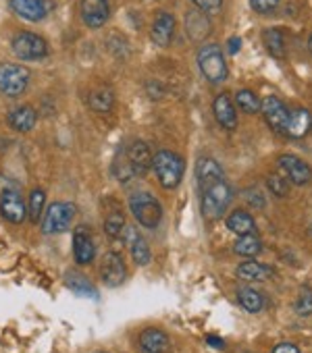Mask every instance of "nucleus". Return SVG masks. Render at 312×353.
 <instances>
[{"instance_id": "5", "label": "nucleus", "mask_w": 312, "mask_h": 353, "mask_svg": "<svg viewBox=\"0 0 312 353\" xmlns=\"http://www.w3.org/2000/svg\"><path fill=\"white\" fill-rule=\"evenodd\" d=\"M30 69L17 63H3L0 65V92L9 98L21 96L30 85Z\"/></svg>"}, {"instance_id": "26", "label": "nucleus", "mask_w": 312, "mask_h": 353, "mask_svg": "<svg viewBox=\"0 0 312 353\" xmlns=\"http://www.w3.org/2000/svg\"><path fill=\"white\" fill-rule=\"evenodd\" d=\"M65 285L67 289H71L75 295H81V297H90V299H98V291L96 287L79 272H69L65 276Z\"/></svg>"}, {"instance_id": "9", "label": "nucleus", "mask_w": 312, "mask_h": 353, "mask_svg": "<svg viewBox=\"0 0 312 353\" xmlns=\"http://www.w3.org/2000/svg\"><path fill=\"white\" fill-rule=\"evenodd\" d=\"M125 276H127V266H125L121 254L106 252L102 262H100V281L106 287L115 289V287H119L125 281Z\"/></svg>"}, {"instance_id": "33", "label": "nucleus", "mask_w": 312, "mask_h": 353, "mask_svg": "<svg viewBox=\"0 0 312 353\" xmlns=\"http://www.w3.org/2000/svg\"><path fill=\"white\" fill-rule=\"evenodd\" d=\"M44 206H46V194H44V190H40V188L32 190L30 192V204H28V214H30L32 223H38L42 219L44 210H46Z\"/></svg>"}, {"instance_id": "40", "label": "nucleus", "mask_w": 312, "mask_h": 353, "mask_svg": "<svg viewBox=\"0 0 312 353\" xmlns=\"http://www.w3.org/2000/svg\"><path fill=\"white\" fill-rule=\"evenodd\" d=\"M240 46H242V40L235 36V38H229V52L231 54H237L240 52Z\"/></svg>"}, {"instance_id": "23", "label": "nucleus", "mask_w": 312, "mask_h": 353, "mask_svg": "<svg viewBox=\"0 0 312 353\" xmlns=\"http://www.w3.org/2000/svg\"><path fill=\"white\" fill-rule=\"evenodd\" d=\"M11 9L26 21H40L46 17L44 0H11Z\"/></svg>"}, {"instance_id": "38", "label": "nucleus", "mask_w": 312, "mask_h": 353, "mask_svg": "<svg viewBox=\"0 0 312 353\" xmlns=\"http://www.w3.org/2000/svg\"><path fill=\"white\" fill-rule=\"evenodd\" d=\"M196 5V9L204 11V13H219L223 7V0H192Z\"/></svg>"}, {"instance_id": "29", "label": "nucleus", "mask_w": 312, "mask_h": 353, "mask_svg": "<svg viewBox=\"0 0 312 353\" xmlns=\"http://www.w3.org/2000/svg\"><path fill=\"white\" fill-rule=\"evenodd\" d=\"M237 301H240V305H242L246 312H250V314H258V312L264 307L262 295H260L256 289H252V287H240V289H237Z\"/></svg>"}, {"instance_id": "39", "label": "nucleus", "mask_w": 312, "mask_h": 353, "mask_svg": "<svg viewBox=\"0 0 312 353\" xmlns=\"http://www.w3.org/2000/svg\"><path fill=\"white\" fill-rule=\"evenodd\" d=\"M271 353H302L300 351V347H295L293 343H277L275 347H273V351Z\"/></svg>"}, {"instance_id": "14", "label": "nucleus", "mask_w": 312, "mask_h": 353, "mask_svg": "<svg viewBox=\"0 0 312 353\" xmlns=\"http://www.w3.org/2000/svg\"><path fill=\"white\" fill-rule=\"evenodd\" d=\"M110 5L108 0H81V19L88 28L98 30L108 21Z\"/></svg>"}, {"instance_id": "8", "label": "nucleus", "mask_w": 312, "mask_h": 353, "mask_svg": "<svg viewBox=\"0 0 312 353\" xmlns=\"http://www.w3.org/2000/svg\"><path fill=\"white\" fill-rule=\"evenodd\" d=\"M281 174L293 185H308L312 181V166L295 154H281L277 158Z\"/></svg>"}, {"instance_id": "35", "label": "nucleus", "mask_w": 312, "mask_h": 353, "mask_svg": "<svg viewBox=\"0 0 312 353\" xmlns=\"http://www.w3.org/2000/svg\"><path fill=\"white\" fill-rule=\"evenodd\" d=\"M266 188L277 198H287L289 196V181L285 179L283 174H277V172L269 174L266 176Z\"/></svg>"}, {"instance_id": "10", "label": "nucleus", "mask_w": 312, "mask_h": 353, "mask_svg": "<svg viewBox=\"0 0 312 353\" xmlns=\"http://www.w3.org/2000/svg\"><path fill=\"white\" fill-rule=\"evenodd\" d=\"M260 112H262L264 121L269 123V127H271L273 131L285 133L287 119H289V110H287V106H285L277 96H266V98L260 102Z\"/></svg>"}, {"instance_id": "36", "label": "nucleus", "mask_w": 312, "mask_h": 353, "mask_svg": "<svg viewBox=\"0 0 312 353\" xmlns=\"http://www.w3.org/2000/svg\"><path fill=\"white\" fill-rule=\"evenodd\" d=\"M295 312L300 316H310L312 314V289L308 285H302L298 291V299H295Z\"/></svg>"}, {"instance_id": "34", "label": "nucleus", "mask_w": 312, "mask_h": 353, "mask_svg": "<svg viewBox=\"0 0 312 353\" xmlns=\"http://www.w3.org/2000/svg\"><path fill=\"white\" fill-rule=\"evenodd\" d=\"M125 216L119 212V210H115V212H110L106 219H104V233L110 237V239H119L121 235H123V231H125Z\"/></svg>"}, {"instance_id": "20", "label": "nucleus", "mask_w": 312, "mask_h": 353, "mask_svg": "<svg viewBox=\"0 0 312 353\" xmlns=\"http://www.w3.org/2000/svg\"><path fill=\"white\" fill-rule=\"evenodd\" d=\"M123 233L127 235V243H129V252H131L133 262H135L137 266H146V264H150V262H152V252H150V248H148L146 239L139 235V231H137V229H133V227H125V231H123Z\"/></svg>"}, {"instance_id": "31", "label": "nucleus", "mask_w": 312, "mask_h": 353, "mask_svg": "<svg viewBox=\"0 0 312 353\" xmlns=\"http://www.w3.org/2000/svg\"><path fill=\"white\" fill-rule=\"evenodd\" d=\"M113 172H115V179H119L121 183H127V181H131L133 176H135L133 166H131V162H129L127 156H125V150H121V152L117 154V158H115V162H113Z\"/></svg>"}, {"instance_id": "43", "label": "nucleus", "mask_w": 312, "mask_h": 353, "mask_svg": "<svg viewBox=\"0 0 312 353\" xmlns=\"http://www.w3.org/2000/svg\"><path fill=\"white\" fill-rule=\"evenodd\" d=\"M96 353H104V351H96Z\"/></svg>"}, {"instance_id": "11", "label": "nucleus", "mask_w": 312, "mask_h": 353, "mask_svg": "<svg viewBox=\"0 0 312 353\" xmlns=\"http://www.w3.org/2000/svg\"><path fill=\"white\" fill-rule=\"evenodd\" d=\"M175 17L167 11H159L154 15V21H152V28H150V40L156 44V46H169L173 42V36H175Z\"/></svg>"}, {"instance_id": "22", "label": "nucleus", "mask_w": 312, "mask_h": 353, "mask_svg": "<svg viewBox=\"0 0 312 353\" xmlns=\"http://www.w3.org/2000/svg\"><path fill=\"white\" fill-rule=\"evenodd\" d=\"M36 121H38V112L32 106H17L7 117L9 127L15 129V131H19V133L32 131L36 127Z\"/></svg>"}, {"instance_id": "4", "label": "nucleus", "mask_w": 312, "mask_h": 353, "mask_svg": "<svg viewBox=\"0 0 312 353\" xmlns=\"http://www.w3.org/2000/svg\"><path fill=\"white\" fill-rule=\"evenodd\" d=\"M198 67L202 71V75L211 81V83H221L227 79L229 69L225 63V54L217 44H204L198 52Z\"/></svg>"}, {"instance_id": "37", "label": "nucleus", "mask_w": 312, "mask_h": 353, "mask_svg": "<svg viewBox=\"0 0 312 353\" xmlns=\"http://www.w3.org/2000/svg\"><path fill=\"white\" fill-rule=\"evenodd\" d=\"M248 3H250L252 11H256L258 15H266V13H273L279 7L281 0H248Z\"/></svg>"}, {"instance_id": "6", "label": "nucleus", "mask_w": 312, "mask_h": 353, "mask_svg": "<svg viewBox=\"0 0 312 353\" xmlns=\"http://www.w3.org/2000/svg\"><path fill=\"white\" fill-rule=\"evenodd\" d=\"M75 216V206L71 202H52L42 214V231L46 235H57L67 231Z\"/></svg>"}, {"instance_id": "28", "label": "nucleus", "mask_w": 312, "mask_h": 353, "mask_svg": "<svg viewBox=\"0 0 312 353\" xmlns=\"http://www.w3.org/2000/svg\"><path fill=\"white\" fill-rule=\"evenodd\" d=\"M233 252L237 254V256H242V258H256L260 252H262V241L254 235V233H250V235H242V237H237V241L233 243Z\"/></svg>"}, {"instance_id": "1", "label": "nucleus", "mask_w": 312, "mask_h": 353, "mask_svg": "<svg viewBox=\"0 0 312 353\" xmlns=\"http://www.w3.org/2000/svg\"><path fill=\"white\" fill-rule=\"evenodd\" d=\"M152 168L156 172V179L165 190H175L184 179L186 162L179 154L171 150H161L152 156Z\"/></svg>"}, {"instance_id": "7", "label": "nucleus", "mask_w": 312, "mask_h": 353, "mask_svg": "<svg viewBox=\"0 0 312 353\" xmlns=\"http://www.w3.org/2000/svg\"><path fill=\"white\" fill-rule=\"evenodd\" d=\"M13 52L21 61H42L48 57V44L42 36L32 32H21L13 38Z\"/></svg>"}, {"instance_id": "2", "label": "nucleus", "mask_w": 312, "mask_h": 353, "mask_svg": "<svg viewBox=\"0 0 312 353\" xmlns=\"http://www.w3.org/2000/svg\"><path fill=\"white\" fill-rule=\"evenodd\" d=\"M129 210L133 219L146 227V229H156L163 221V206L152 194L148 192H137L129 196Z\"/></svg>"}, {"instance_id": "15", "label": "nucleus", "mask_w": 312, "mask_h": 353, "mask_svg": "<svg viewBox=\"0 0 312 353\" xmlns=\"http://www.w3.org/2000/svg\"><path fill=\"white\" fill-rule=\"evenodd\" d=\"M225 179V174H223V166L213 160V158H200L198 164H196V181H198V188L200 192L208 190L211 185L219 183Z\"/></svg>"}, {"instance_id": "13", "label": "nucleus", "mask_w": 312, "mask_h": 353, "mask_svg": "<svg viewBox=\"0 0 312 353\" xmlns=\"http://www.w3.org/2000/svg\"><path fill=\"white\" fill-rule=\"evenodd\" d=\"M137 345L142 353H171V339L161 328H144L137 336Z\"/></svg>"}, {"instance_id": "21", "label": "nucleus", "mask_w": 312, "mask_h": 353, "mask_svg": "<svg viewBox=\"0 0 312 353\" xmlns=\"http://www.w3.org/2000/svg\"><path fill=\"white\" fill-rule=\"evenodd\" d=\"M312 129V114L306 108H295L289 110V119H287V127L285 133L293 139H300L304 135H308Z\"/></svg>"}, {"instance_id": "12", "label": "nucleus", "mask_w": 312, "mask_h": 353, "mask_svg": "<svg viewBox=\"0 0 312 353\" xmlns=\"http://www.w3.org/2000/svg\"><path fill=\"white\" fill-rule=\"evenodd\" d=\"M0 214H3L9 223L19 225L28 216V206L17 190H5L0 196Z\"/></svg>"}, {"instance_id": "32", "label": "nucleus", "mask_w": 312, "mask_h": 353, "mask_svg": "<svg viewBox=\"0 0 312 353\" xmlns=\"http://www.w3.org/2000/svg\"><path fill=\"white\" fill-rule=\"evenodd\" d=\"M235 106L246 114H256L260 110V100L252 90H240L235 94Z\"/></svg>"}, {"instance_id": "16", "label": "nucleus", "mask_w": 312, "mask_h": 353, "mask_svg": "<svg viewBox=\"0 0 312 353\" xmlns=\"http://www.w3.org/2000/svg\"><path fill=\"white\" fill-rule=\"evenodd\" d=\"M186 32L192 42H204L213 32V23L204 11L194 9L186 15Z\"/></svg>"}, {"instance_id": "17", "label": "nucleus", "mask_w": 312, "mask_h": 353, "mask_svg": "<svg viewBox=\"0 0 312 353\" xmlns=\"http://www.w3.org/2000/svg\"><path fill=\"white\" fill-rule=\"evenodd\" d=\"M213 114L217 119V123L227 129L233 131L237 127V110L233 106V100L229 98V94H219L213 102Z\"/></svg>"}, {"instance_id": "24", "label": "nucleus", "mask_w": 312, "mask_h": 353, "mask_svg": "<svg viewBox=\"0 0 312 353\" xmlns=\"http://www.w3.org/2000/svg\"><path fill=\"white\" fill-rule=\"evenodd\" d=\"M227 229L231 233H235L237 237L242 235H250L256 231V221L250 212L246 210H233L229 216H227Z\"/></svg>"}, {"instance_id": "19", "label": "nucleus", "mask_w": 312, "mask_h": 353, "mask_svg": "<svg viewBox=\"0 0 312 353\" xmlns=\"http://www.w3.org/2000/svg\"><path fill=\"white\" fill-rule=\"evenodd\" d=\"M73 256H75V262L81 266L90 264L96 258V248H94L92 235L84 225L77 227L73 233Z\"/></svg>"}, {"instance_id": "30", "label": "nucleus", "mask_w": 312, "mask_h": 353, "mask_svg": "<svg viewBox=\"0 0 312 353\" xmlns=\"http://www.w3.org/2000/svg\"><path fill=\"white\" fill-rule=\"evenodd\" d=\"M88 104L96 112H110L113 106H115V94L108 88H98V90H94L90 94Z\"/></svg>"}, {"instance_id": "3", "label": "nucleus", "mask_w": 312, "mask_h": 353, "mask_svg": "<svg viewBox=\"0 0 312 353\" xmlns=\"http://www.w3.org/2000/svg\"><path fill=\"white\" fill-rule=\"evenodd\" d=\"M231 200H233V190L225 179L211 185L208 190L202 192V216L211 223L219 221L229 208Z\"/></svg>"}, {"instance_id": "27", "label": "nucleus", "mask_w": 312, "mask_h": 353, "mask_svg": "<svg viewBox=\"0 0 312 353\" xmlns=\"http://www.w3.org/2000/svg\"><path fill=\"white\" fill-rule=\"evenodd\" d=\"M262 44L266 48V52L275 59H283L285 57V36L281 30L271 28L262 32Z\"/></svg>"}, {"instance_id": "41", "label": "nucleus", "mask_w": 312, "mask_h": 353, "mask_svg": "<svg viewBox=\"0 0 312 353\" xmlns=\"http://www.w3.org/2000/svg\"><path fill=\"white\" fill-rule=\"evenodd\" d=\"M208 345L211 347H217V349H223L225 347L223 339H219V336H208Z\"/></svg>"}, {"instance_id": "42", "label": "nucleus", "mask_w": 312, "mask_h": 353, "mask_svg": "<svg viewBox=\"0 0 312 353\" xmlns=\"http://www.w3.org/2000/svg\"><path fill=\"white\" fill-rule=\"evenodd\" d=\"M308 48H310V52H312V34H310V38H308Z\"/></svg>"}, {"instance_id": "25", "label": "nucleus", "mask_w": 312, "mask_h": 353, "mask_svg": "<svg viewBox=\"0 0 312 353\" xmlns=\"http://www.w3.org/2000/svg\"><path fill=\"white\" fill-rule=\"evenodd\" d=\"M237 276L250 283H262L273 276V270L256 260H246L237 266Z\"/></svg>"}, {"instance_id": "18", "label": "nucleus", "mask_w": 312, "mask_h": 353, "mask_svg": "<svg viewBox=\"0 0 312 353\" xmlns=\"http://www.w3.org/2000/svg\"><path fill=\"white\" fill-rule=\"evenodd\" d=\"M125 150V156H127V160L131 162V166H133V172H135V176H142V174H146L148 172V168L152 166V154H150V148H148V143L146 141H131L127 148H123Z\"/></svg>"}]
</instances>
